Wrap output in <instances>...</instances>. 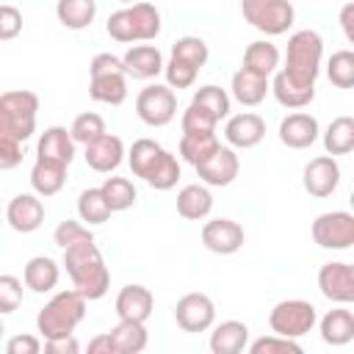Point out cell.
<instances>
[{
  "label": "cell",
  "instance_id": "cell-13",
  "mask_svg": "<svg viewBox=\"0 0 354 354\" xmlns=\"http://www.w3.org/2000/svg\"><path fill=\"white\" fill-rule=\"evenodd\" d=\"M194 169H196L199 180H202L205 185L224 188V185H230V183L238 177L241 160H238V155H235L232 147H221V144H218V149H216L213 155H207L202 163H196Z\"/></svg>",
  "mask_w": 354,
  "mask_h": 354
},
{
  "label": "cell",
  "instance_id": "cell-18",
  "mask_svg": "<svg viewBox=\"0 0 354 354\" xmlns=\"http://www.w3.org/2000/svg\"><path fill=\"white\" fill-rule=\"evenodd\" d=\"M318 119L313 113H304V111H296V113H288L282 122H279V141L288 147V149H307L318 141Z\"/></svg>",
  "mask_w": 354,
  "mask_h": 354
},
{
  "label": "cell",
  "instance_id": "cell-45",
  "mask_svg": "<svg viewBox=\"0 0 354 354\" xmlns=\"http://www.w3.org/2000/svg\"><path fill=\"white\" fill-rule=\"evenodd\" d=\"M252 354H301V346L293 340V337H282V335H268V337H260L254 343L246 346Z\"/></svg>",
  "mask_w": 354,
  "mask_h": 354
},
{
  "label": "cell",
  "instance_id": "cell-43",
  "mask_svg": "<svg viewBox=\"0 0 354 354\" xmlns=\"http://www.w3.org/2000/svg\"><path fill=\"white\" fill-rule=\"evenodd\" d=\"M53 241H55V246L69 249V246H77V243H88V241H94V232H91L86 224H80V221H75V218H66V221H61V224L55 227Z\"/></svg>",
  "mask_w": 354,
  "mask_h": 354
},
{
  "label": "cell",
  "instance_id": "cell-7",
  "mask_svg": "<svg viewBox=\"0 0 354 354\" xmlns=\"http://www.w3.org/2000/svg\"><path fill=\"white\" fill-rule=\"evenodd\" d=\"M241 14L266 36L288 33L296 19V8L290 0H241Z\"/></svg>",
  "mask_w": 354,
  "mask_h": 354
},
{
  "label": "cell",
  "instance_id": "cell-20",
  "mask_svg": "<svg viewBox=\"0 0 354 354\" xmlns=\"http://www.w3.org/2000/svg\"><path fill=\"white\" fill-rule=\"evenodd\" d=\"M122 64H124V72L136 80H149L163 72V55L155 44H133L122 55Z\"/></svg>",
  "mask_w": 354,
  "mask_h": 354
},
{
  "label": "cell",
  "instance_id": "cell-27",
  "mask_svg": "<svg viewBox=\"0 0 354 354\" xmlns=\"http://www.w3.org/2000/svg\"><path fill=\"white\" fill-rule=\"evenodd\" d=\"M268 88H271L268 77H263V75H257V72H249V69H243V66L232 75V86H230L232 97H235L241 105H246V108L260 105V102L266 100Z\"/></svg>",
  "mask_w": 354,
  "mask_h": 354
},
{
  "label": "cell",
  "instance_id": "cell-37",
  "mask_svg": "<svg viewBox=\"0 0 354 354\" xmlns=\"http://www.w3.org/2000/svg\"><path fill=\"white\" fill-rule=\"evenodd\" d=\"M77 216L86 224H105L111 218V207L102 196V188H86L77 196Z\"/></svg>",
  "mask_w": 354,
  "mask_h": 354
},
{
  "label": "cell",
  "instance_id": "cell-25",
  "mask_svg": "<svg viewBox=\"0 0 354 354\" xmlns=\"http://www.w3.org/2000/svg\"><path fill=\"white\" fill-rule=\"evenodd\" d=\"M58 279H61V268H58V263H55L53 257L36 254V257H30V260L25 263L22 282H25V288H30L33 293H50V290H55Z\"/></svg>",
  "mask_w": 354,
  "mask_h": 354
},
{
  "label": "cell",
  "instance_id": "cell-11",
  "mask_svg": "<svg viewBox=\"0 0 354 354\" xmlns=\"http://www.w3.org/2000/svg\"><path fill=\"white\" fill-rule=\"evenodd\" d=\"M174 321L183 332H207L216 321V304L207 293H185L174 304Z\"/></svg>",
  "mask_w": 354,
  "mask_h": 354
},
{
  "label": "cell",
  "instance_id": "cell-12",
  "mask_svg": "<svg viewBox=\"0 0 354 354\" xmlns=\"http://www.w3.org/2000/svg\"><path fill=\"white\" fill-rule=\"evenodd\" d=\"M301 183H304V191L315 199H326L335 194L337 183H340V166L335 160V155H318L313 158L304 171H301Z\"/></svg>",
  "mask_w": 354,
  "mask_h": 354
},
{
  "label": "cell",
  "instance_id": "cell-44",
  "mask_svg": "<svg viewBox=\"0 0 354 354\" xmlns=\"http://www.w3.org/2000/svg\"><path fill=\"white\" fill-rule=\"evenodd\" d=\"M163 75H166V86L180 91V88H191V86H194L199 69H194L191 64H185V61H180V58H169V61L163 64Z\"/></svg>",
  "mask_w": 354,
  "mask_h": 354
},
{
  "label": "cell",
  "instance_id": "cell-49",
  "mask_svg": "<svg viewBox=\"0 0 354 354\" xmlns=\"http://www.w3.org/2000/svg\"><path fill=\"white\" fill-rule=\"evenodd\" d=\"M22 163V141L0 136V171H8Z\"/></svg>",
  "mask_w": 354,
  "mask_h": 354
},
{
  "label": "cell",
  "instance_id": "cell-21",
  "mask_svg": "<svg viewBox=\"0 0 354 354\" xmlns=\"http://www.w3.org/2000/svg\"><path fill=\"white\" fill-rule=\"evenodd\" d=\"M155 310V296L149 288L144 285H124L116 296V315L127 318V321H141L147 324V318Z\"/></svg>",
  "mask_w": 354,
  "mask_h": 354
},
{
  "label": "cell",
  "instance_id": "cell-22",
  "mask_svg": "<svg viewBox=\"0 0 354 354\" xmlns=\"http://www.w3.org/2000/svg\"><path fill=\"white\" fill-rule=\"evenodd\" d=\"M268 91H274V97H277V102L282 105V108H304V105H310L313 102V97H315V83H304V80H296V77H290L285 69H279L277 75H274V83H271V88Z\"/></svg>",
  "mask_w": 354,
  "mask_h": 354
},
{
  "label": "cell",
  "instance_id": "cell-36",
  "mask_svg": "<svg viewBox=\"0 0 354 354\" xmlns=\"http://www.w3.org/2000/svg\"><path fill=\"white\" fill-rule=\"evenodd\" d=\"M100 188H102V196H105L111 213H122V210H127V207L136 205V196L138 194H136V185L127 177H108Z\"/></svg>",
  "mask_w": 354,
  "mask_h": 354
},
{
  "label": "cell",
  "instance_id": "cell-5",
  "mask_svg": "<svg viewBox=\"0 0 354 354\" xmlns=\"http://www.w3.org/2000/svg\"><path fill=\"white\" fill-rule=\"evenodd\" d=\"M39 97L28 88H14L0 94V136L28 141L36 130Z\"/></svg>",
  "mask_w": 354,
  "mask_h": 354
},
{
  "label": "cell",
  "instance_id": "cell-50",
  "mask_svg": "<svg viewBox=\"0 0 354 354\" xmlns=\"http://www.w3.org/2000/svg\"><path fill=\"white\" fill-rule=\"evenodd\" d=\"M6 351L8 354H39L41 351V340L33 337V335H14L6 343Z\"/></svg>",
  "mask_w": 354,
  "mask_h": 354
},
{
  "label": "cell",
  "instance_id": "cell-30",
  "mask_svg": "<svg viewBox=\"0 0 354 354\" xmlns=\"http://www.w3.org/2000/svg\"><path fill=\"white\" fill-rule=\"evenodd\" d=\"M111 340H113V348L116 354H138L147 348L149 343V335H147V326L141 321H127V318H119V324L108 332Z\"/></svg>",
  "mask_w": 354,
  "mask_h": 354
},
{
  "label": "cell",
  "instance_id": "cell-33",
  "mask_svg": "<svg viewBox=\"0 0 354 354\" xmlns=\"http://www.w3.org/2000/svg\"><path fill=\"white\" fill-rule=\"evenodd\" d=\"M160 155H163V147H160L158 141H152V138H138V141H133V147H130V152H127L130 171H133L136 177L147 180L149 171L158 166Z\"/></svg>",
  "mask_w": 354,
  "mask_h": 354
},
{
  "label": "cell",
  "instance_id": "cell-8",
  "mask_svg": "<svg viewBox=\"0 0 354 354\" xmlns=\"http://www.w3.org/2000/svg\"><path fill=\"white\" fill-rule=\"evenodd\" d=\"M318 321V313L310 301L304 299H282L271 307L268 313V326L274 335H282V337H301L307 332H313Z\"/></svg>",
  "mask_w": 354,
  "mask_h": 354
},
{
  "label": "cell",
  "instance_id": "cell-16",
  "mask_svg": "<svg viewBox=\"0 0 354 354\" xmlns=\"http://www.w3.org/2000/svg\"><path fill=\"white\" fill-rule=\"evenodd\" d=\"M224 138L235 149H252L266 138V119L252 113V111L235 113L224 124Z\"/></svg>",
  "mask_w": 354,
  "mask_h": 354
},
{
  "label": "cell",
  "instance_id": "cell-31",
  "mask_svg": "<svg viewBox=\"0 0 354 354\" xmlns=\"http://www.w3.org/2000/svg\"><path fill=\"white\" fill-rule=\"evenodd\" d=\"M55 17L64 28L83 30L97 17V0H58L55 3Z\"/></svg>",
  "mask_w": 354,
  "mask_h": 354
},
{
  "label": "cell",
  "instance_id": "cell-28",
  "mask_svg": "<svg viewBox=\"0 0 354 354\" xmlns=\"http://www.w3.org/2000/svg\"><path fill=\"white\" fill-rule=\"evenodd\" d=\"M66 183V166L55 163V160H44L36 158L33 169H30V185L39 196H55Z\"/></svg>",
  "mask_w": 354,
  "mask_h": 354
},
{
  "label": "cell",
  "instance_id": "cell-15",
  "mask_svg": "<svg viewBox=\"0 0 354 354\" xmlns=\"http://www.w3.org/2000/svg\"><path fill=\"white\" fill-rule=\"evenodd\" d=\"M318 288L321 293L335 304H351L354 301V271L348 263L335 260L324 263L318 271Z\"/></svg>",
  "mask_w": 354,
  "mask_h": 354
},
{
  "label": "cell",
  "instance_id": "cell-19",
  "mask_svg": "<svg viewBox=\"0 0 354 354\" xmlns=\"http://www.w3.org/2000/svg\"><path fill=\"white\" fill-rule=\"evenodd\" d=\"M122 160H124V144L113 133H102L100 138L86 144V163L100 174H108V171L119 169Z\"/></svg>",
  "mask_w": 354,
  "mask_h": 354
},
{
  "label": "cell",
  "instance_id": "cell-52",
  "mask_svg": "<svg viewBox=\"0 0 354 354\" xmlns=\"http://www.w3.org/2000/svg\"><path fill=\"white\" fill-rule=\"evenodd\" d=\"M88 354H116L111 335H97L88 340Z\"/></svg>",
  "mask_w": 354,
  "mask_h": 354
},
{
  "label": "cell",
  "instance_id": "cell-47",
  "mask_svg": "<svg viewBox=\"0 0 354 354\" xmlns=\"http://www.w3.org/2000/svg\"><path fill=\"white\" fill-rule=\"evenodd\" d=\"M22 304V279L14 274H0V315L14 313Z\"/></svg>",
  "mask_w": 354,
  "mask_h": 354
},
{
  "label": "cell",
  "instance_id": "cell-2",
  "mask_svg": "<svg viewBox=\"0 0 354 354\" xmlns=\"http://www.w3.org/2000/svg\"><path fill=\"white\" fill-rule=\"evenodd\" d=\"M105 30L111 39H116L122 44L152 41L160 33V11L147 0L130 3V6H124L108 17Z\"/></svg>",
  "mask_w": 354,
  "mask_h": 354
},
{
  "label": "cell",
  "instance_id": "cell-26",
  "mask_svg": "<svg viewBox=\"0 0 354 354\" xmlns=\"http://www.w3.org/2000/svg\"><path fill=\"white\" fill-rule=\"evenodd\" d=\"M249 346V326L243 321H221L210 332L213 354H241Z\"/></svg>",
  "mask_w": 354,
  "mask_h": 354
},
{
  "label": "cell",
  "instance_id": "cell-32",
  "mask_svg": "<svg viewBox=\"0 0 354 354\" xmlns=\"http://www.w3.org/2000/svg\"><path fill=\"white\" fill-rule=\"evenodd\" d=\"M277 66H279V50L268 39H257L243 50V69L268 77L271 72H277Z\"/></svg>",
  "mask_w": 354,
  "mask_h": 354
},
{
  "label": "cell",
  "instance_id": "cell-41",
  "mask_svg": "<svg viewBox=\"0 0 354 354\" xmlns=\"http://www.w3.org/2000/svg\"><path fill=\"white\" fill-rule=\"evenodd\" d=\"M326 77L337 88H351L354 86V53L351 50L332 53V58L326 64Z\"/></svg>",
  "mask_w": 354,
  "mask_h": 354
},
{
  "label": "cell",
  "instance_id": "cell-39",
  "mask_svg": "<svg viewBox=\"0 0 354 354\" xmlns=\"http://www.w3.org/2000/svg\"><path fill=\"white\" fill-rule=\"evenodd\" d=\"M171 58H180V61L191 64L194 69H202L210 58V50L205 44V39H199V36H183L171 44Z\"/></svg>",
  "mask_w": 354,
  "mask_h": 354
},
{
  "label": "cell",
  "instance_id": "cell-53",
  "mask_svg": "<svg viewBox=\"0 0 354 354\" xmlns=\"http://www.w3.org/2000/svg\"><path fill=\"white\" fill-rule=\"evenodd\" d=\"M340 28L346 33L348 41H354V3H346L340 8Z\"/></svg>",
  "mask_w": 354,
  "mask_h": 354
},
{
  "label": "cell",
  "instance_id": "cell-42",
  "mask_svg": "<svg viewBox=\"0 0 354 354\" xmlns=\"http://www.w3.org/2000/svg\"><path fill=\"white\" fill-rule=\"evenodd\" d=\"M69 133H72L75 144H83V147H86V144H91L94 138H100L102 133H108V130H105V119H102L100 113L86 111V113H77V116H75Z\"/></svg>",
  "mask_w": 354,
  "mask_h": 354
},
{
  "label": "cell",
  "instance_id": "cell-29",
  "mask_svg": "<svg viewBox=\"0 0 354 354\" xmlns=\"http://www.w3.org/2000/svg\"><path fill=\"white\" fill-rule=\"evenodd\" d=\"M210 210H213V194H210L205 185L194 183V185L180 188V194H177V213H180L183 218H188V221H202V218L210 216Z\"/></svg>",
  "mask_w": 354,
  "mask_h": 354
},
{
  "label": "cell",
  "instance_id": "cell-46",
  "mask_svg": "<svg viewBox=\"0 0 354 354\" xmlns=\"http://www.w3.org/2000/svg\"><path fill=\"white\" fill-rule=\"evenodd\" d=\"M180 124H183V133H216V119L205 111V108H199V105H188L185 111H183V116H180Z\"/></svg>",
  "mask_w": 354,
  "mask_h": 354
},
{
  "label": "cell",
  "instance_id": "cell-17",
  "mask_svg": "<svg viewBox=\"0 0 354 354\" xmlns=\"http://www.w3.org/2000/svg\"><path fill=\"white\" fill-rule=\"evenodd\" d=\"M6 221L17 232H36L44 224V202L39 194H17L6 207Z\"/></svg>",
  "mask_w": 354,
  "mask_h": 354
},
{
  "label": "cell",
  "instance_id": "cell-3",
  "mask_svg": "<svg viewBox=\"0 0 354 354\" xmlns=\"http://www.w3.org/2000/svg\"><path fill=\"white\" fill-rule=\"evenodd\" d=\"M86 318V299L69 288V290H58L36 315V329L41 332L44 340L50 337H61V335H72L75 326Z\"/></svg>",
  "mask_w": 354,
  "mask_h": 354
},
{
  "label": "cell",
  "instance_id": "cell-4",
  "mask_svg": "<svg viewBox=\"0 0 354 354\" xmlns=\"http://www.w3.org/2000/svg\"><path fill=\"white\" fill-rule=\"evenodd\" d=\"M91 83L88 97L102 105H122L127 100V72L119 55L113 53H97L88 66Z\"/></svg>",
  "mask_w": 354,
  "mask_h": 354
},
{
  "label": "cell",
  "instance_id": "cell-23",
  "mask_svg": "<svg viewBox=\"0 0 354 354\" xmlns=\"http://www.w3.org/2000/svg\"><path fill=\"white\" fill-rule=\"evenodd\" d=\"M36 158H44V160H55V163L69 166L72 158H75V138H72V133L66 127H61V124L47 127L39 136Z\"/></svg>",
  "mask_w": 354,
  "mask_h": 354
},
{
  "label": "cell",
  "instance_id": "cell-34",
  "mask_svg": "<svg viewBox=\"0 0 354 354\" xmlns=\"http://www.w3.org/2000/svg\"><path fill=\"white\" fill-rule=\"evenodd\" d=\"M324 149L326 155H348L354 149V119L337 116L324 130Z\"/></svg>",
  "mask_w": 354,
  "mask_h": 354
},
{
  "label": "cell",
  "instance_id": "cell-10",
  "mask_svg": "<svg viewBox=\"0 0 354 354\" xmlns=\"http://www.w3.org/2000/svg\"><path fill=\"white\" fill-rule=\"evenodd\" d=\"M136 113L149 127H163L177 116V94L169 86L152 83L138 91L136 97Z\"/></svg>",
  "mask_w": 354,
  "mask_h": 354
},
{
  "label": "cell",
  "instance_id": "cell-9",
  "mask_svg": "<svg viewBox=\"0 0 354 354\" xmlns=\"http://www.w3.org/2000/svg\"><path fill=\"white\" fill-rule=\"evenodd\" d=\"M313 241L321 246V249H332V252H343V249H351L354 243V216L348 210H329V213H321L313 227Z\"/></svg>",
  "mask_w": 354,
  "mask_h": 354
},
{
  "label": "cell",
  "instance_id": "cell-24",
  "mask_svg": "<svg viewBox=\"0 0 354 354\" xmlns=\"http://www.w3.org/2000/svg\"><path fill=\"white\" fill-rule=\"evenodd\" d=\"M318 324V332H321V340L326 346H346L354 340V313L340 304L335 310H329Z\"/></svg>",
  "mask_w": 354,
  "mask_h": 354
},
{
  "label": "cell",
  "instance_id": "cell-35",
  "mask_svg": "<svg viewBox=\"0 0 354 354\" xmlns=\"http://www.w3.org/2000/svg\"><path fill=\"white\" fill-rule=\"evenodd\" d=\"M216 149H218L216 133H183V138H180V158L191 166L202 163Z\"/></svg>",
  "mask_w": 354,
  "mask_h": 354
},
{
  "label": "cell",
  "instance_id": "cell-14",
  "mask_svg": "<svg viewBox=\"0 0 354 354\" xmlns=\"http://www.w3.org/2000/svg\"><path fill=\"white\" fill-rule=\"evenodd\" d=\"M243 241V227L232 218H210L202 224V243L213 254H235Z\"/></svg>",
  "mask_w": 354,
  "mask_h": 354
},
{
  "label": "cell",
  "instance_id": "cell-6",
  "mask_svg": "<svg viewBox=\"0 0 354 354\" xmlns=\"http://www.w3.org/2000/svg\"><path fill=\"white\" fill-rule=\"evenodd\" d=\"M321 58H324V39L318 30L304 28L296 30L288 39V53H285V72L296 80L304 83H315L318 72H321Z\"/></svg>",
  "mask_w": 354,
  "mask_h": 354
},
{
  "label": "cell",
  "instance_id": "cell-1",
  "mask_svg": "<svg viewBox=\"0 0 354 354\" xmlns=\"http://www.w3.org/2000/svg\"><path fill=\"white\" fill-rule=\"evenodd\" d=\"M64 268L72 279V288L86 301L102 299L111 288V271H108L105 257H102V252L97 249L94 241L64 249Z\"/></svg>",
  "mask_w": 354,
  "mask_h": 354
},
{
  "label": "cell",
  "instance_id": "cell-55",
  "mask_svg": "<svg viewBox=\"0 0 354 354\" xmlns=\"http://www.w3.org/2000/svg\"><path fill=\"white\" fill-rule=\"evenodd\" d=\"M122 3H127V6H130V3H138V0H122Z\"/></svg>",
  "mask_w": 354,
  "mask_h": 354
},
{
  "label": "cell",
  "instance_id": "cell-54",
  "mask_svg": "<svg viewBox=\"0 0 354 354\" xmlns=\"http://www.w3.org/2000/svg\"><path fill=\"white\" fill-rule=\"evenodd\" d=\"M3 332H6V326H3V321H0V337H3Z\"/></svg>",
  "mask_w": 354,
  "mask_h": 354
},
{
  "label": "cell",
  "instance_id": "cell-40",
  "mask_svg": "<svg viewBox=\"0 0 354 354\" xmlns=\"http://www.w3.org/2000/svg\"><path fill=\"white\" fill-rule=\"evenodd\" d=\"M177 180H180V163H177V158H174L169 149H163L158 166L149 171V177H147L144 183L152 185L155 191H169V188L177 185Z\"/></svg>",
  "mask_w": 354,
  "mask_h": 354
},
{
  "label": "cell",
  "instance_id": "cell-38",
  "mask_svg": "<svg viewBox=\"0 0 354 354\" xmlns=\"http://www.w3.org/2000/svg\"><path fill=\"white\" fill-rule=\"evenodd\" d=\"M194 105H199V108H205L216 122H221L224 116H230V105H232V100H230V94L221 88V86H202V88H196V94H194V100H191Z\"/></svg>",
  "mask_w": 354,
  "mask_h": 354
},
{
  "label": "cell",
  "instance_id": "cell-48",
  "mask_svg": "<svg viewBox=\"0 0 354 354\" xmlns=\"http://www.w3.org/2000/svg\"><path fill=\"white\" fill-rule=\"evenodd\" d=\"M22 33V11L17 6L0 3V41H11Z\"/></svg>",
  "mask_w": 354,
  "mask_h": 354
},
{
  "label": "cell",
  "instance_id": "cell-51",
  "mask_svg": "<svg viewBox=\"0 0 354 354\" xmlns=\"http://www.w3.org/2000/svg\"><path fill=\"white\" fill-rule=\"evenodd\" d=\"M44 351H50V354H77L80 343L75 340V332H72V335H61V337L44 340Z\"/></svg>",
  "mask_w": 354,
  "mask_h": 354
}]
</instances>
